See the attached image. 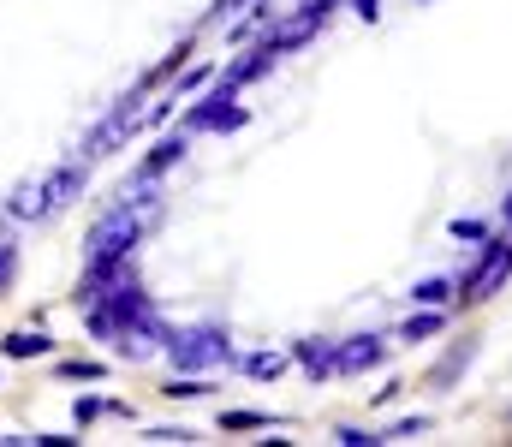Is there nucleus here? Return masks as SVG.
I'll return each instance as SVG.
<instances>
[{
	"instance_id": "nucleus-1",
	"label": "nucleus",
	"mask_w": 512,
	"mask_h": 447,
	"mask_svg": "<svg viewBox=\"0 0 512 447\" xmlns=\"http://www.w3.org/2000/svg\"><path fill=\"white\" fill-rule=\"evenodd\" d=\"M84 334L102 340L120 364H143V358L161 352V340H167V316H161L155 293L143 287V275L131 269V275H120L102 298L84 304Z\"/></svg>"
},
{
	"instance_id": "nucleus-2",
	"label": "nucleus",
	"mask_w": 512,
	"mask_h": 447,
	"mask_svg": "<svg viewBox=\"0 0 512 447\" xmlns=\"http://www.w3.org/2000/svg\"><path fill=\"white\" fill-rule=\"evenodd\" d=\"M161 352H167L173 370H191V376H215V370L239 364V346H233L227 322H167Z\"/></svg>"
},
{
	"instance_id": "nucleus-3",
	"label": "nucleus",
	"mask_w": 512,
	"mask_h": 447,
	"mask_svg": "<svg viewBox=\"0 0 512 447\" xmlns=\"http://www.w3.org/2000/svg\"><path fill=\"white\" fill-rule=\"evenodd\" d=\"M239 96H245V90H239L233 78H221V72H215V78H209V84L179 108V126H185L191 138H197V132L233 138V132H245V126H251V108H245Z\"/></svg>"
},
{
	"instance_id": "nucleus-4",
	"label": "nucleus",
	"mask_w": 512,
	"mask_h": 447,
	"mask_svg": "<svg viewBox=\"0 0 512 447\" xmlns=\"http://www.w3.org/2000/svg\"><path fill=\"white\" fill-rule=\"evenodd\" d=\"M143 108H149V90H143V84H131L126 96H120V102H108V114L78 138V155H84L90 167H96V161H108V155H120V149L143 132Z\"/></svg>"
},
{
	"instance_id": "nucleus-5",
	"label": "nucleus",
	"mask_w": 512,
	"mask_h": 447,
	"mask_svg": "<svg viewBox=\"0 0 512 447\" xmlns=\"http://www.w3.org/2000/svg\"><path fill=\"white\" fill-rule=\"evenodd\" d=\"M90 173H96V167H90L84 155H66L60 167H48V173L36 179V203H42V221H48V215H60V209H72V203L90 191Z\"/></svg>"
},
{
	"instance_id": "nucleus-6",
	"label": "nucleus",
	"mask_w": 512,
	"mask_h": 447,
	"mask_svg": "<svg viewBox=\"0 0 512 447\" xmlns=\"http://www.w3.org/2000/svg\"><path fill=\"white\" fill-rule=\"evenodd\" d=\"M477 358H483V334H459V340H447V352L423 370V388H429V394H459V382L477 370Z\"/></svg>"
},
{
	"instance_id": "nucleus-7",
	"label": "nucleus",
	"mask_w": 512,
	"mask_h": 447,
	"mask_svg": "<svg viewBox=\"0 0 512 447\" xmlns=\"http://www.w3.org/2000/svg\"><path fill=\"white\" fill-rule=\"evenodd\" d=\"M286 352H292V364H298V376H304L310 388L340 382V340H334V334H298Z\"/></svg>"
},
{
	"instance_id": "nucleus-8",
	"label": "nucleus",
	"mask_w": 512,
	"mask_h": 447,
	"mask_svg": "<svg viewBox=\"0 0 512 447\" xmlns=\"http://www.w3.org/2000/svg\"><path fill=\"white\" fill-rule=\"evenodd\" d=\"M387 358H393V334H387V328L340 334V376H376Z\"/></svg>"
},
{
	"instance_id": "nucleus-9",
	"label": "nucleus",
	"mask_w": 512,
	"mask_h": 447,
	"mask_svg": "<svg viewBox=\"0 0 512 447\" xmlns=\"http://www.w3.org/2000/svg\"><path fill=\"white\" fill-rule=\"evenodd\" d=\"M280 60H286V54H280V48H274V36L262 30V36H251V42H245V48H239V54L221 66V78H233L239 90H251V84H262V78H268Z\"/></svg>"
},
{
	"instance_id": "nucleus-10",
	"label": "nucleus",
	"mask_w": 512,
	"mask_h": 447,
	"mask_svg": "<svg viewBox=\"0 0 512 447\" xmlns=\"http://www.w3.org/2000/svg\"><path fill=\"white\" fill-rule=\"evenodd\" d=\"M185 155H191V132H185V126H161V132H155V144L137 155V167H131V173H137V179H167Z\"/></svg>"
},
{
	"instance_id": "nucleus-11",
	"label": "nucleus",
	"mask_w": 512,
	"mask_h": 447,
	"mask_svg": "<svg viewBox=\"0 0 512 447\" xmlns=\"http://www.w3.org/2000/svg\"><path fill=\"white\" fill-rule=\"evenodd\" d=\"M453 328V310L447 304H411V316L393 328V346H429Z\"/></svg>"
},
{
	"instance_id": "nucleus-12",
	"label": "nucleus",
	"mask_w": 512,
	"mask_h": 447,
	"mask_svg": "<svg viewBox=\"0 0 512 447\" xmlns=\"http://www.w3.org/2000/svg\"><path fill=\"white\" fill-rule=\"evenodd\" d=\"M191 54H197V30H191V36H179V42H173V48H167V54H161V60H155V66H149V72H143L137 84H143V90L155 96L161 84H173V78H179V72L191 66Z\"/></svg>"
},
{
	"instance_id": "nucleus-13",
	"label": "nucleus",
	"mask_w": 512,
	"mask_h": 447,
	"mask_svg": "<svg viewBox=\"0 0 512 447\" xmlns=\"http://www.w3.org/2000/svg\"><path fill=\"white\" fill-rule=\"evenodd\" d=\"M274 24H280V0H251L239 18H227V42H233V48H245L251 36L274 30Z\"/></svg>"
},
{
	"instance_id": "nucleus-14",
	"label": "nucleus",
	"mask_w": 512,
	"mask_h": 447,
	"mask_svg": "<svg viewBox=\"0 0 512 447\" xmlns=\"http://www.w3.org/2000/svg\"><path fill=\"white\" fill-rule=\"evenodd\" d=\"M340 6H346V0H292V6L280 12V18H286V24H292V30H298L304 42H316V36L328 30V18H334Z\"/></svg>"
},
{
	"instance_id": "nucleus-15",
	"label": "nucleus",
	"mask_w": 512,
	"mask_h": 447,
	"mask_svg": "<svg viewBox=\"0 0 512 447\" xmlns=\"http://www.w3.org/2000/svg\"><path fill=\"white\" fill-rule=\"evenodd\" d=\"M48 352H54V334H48V328H12V334L0 340V358H12V364L48 358Z\"/></svg>"
},
{
	"instance_id": "nucleus-16",
	"label": "nucleus",
	"mask_w": 512,
	"mask_h": 447,
	"mask_svg": "<svg viewBox=\"0 0 512 447\" xmlns=\"http://www.w3.org/2000/svg\"><path fill=\"white\" fill-rule=\"evenodd\" d=\"M239 376H251V382H274V376H286L292 370V352H274V346H262V352H239V364H233Z\"/></svg>"
},
{
	"instance_id": "nucleus-17",
	"label": "nucleus",
	"mask_w": 512,
	"mask_h": 447,
	"mask_svg": "<svg viewBox=\"0 0 512 447\" xmlns=\"http://www.w3.org/2000/svg\"><path fill=\"white\" fill-rule=\"evenodd\" d=\"M161 400H209L215 394V376H191V370H173L161 388H155Z\"/></svg>"
},
{
	"instance_id": "nucleus-18",
	"label": "nucleus",
	"mask_w": 512,
	"mask_h": 447,
	"mask_svg": "<svg viewBox=\"0 0 512 447\" xmlns=\"http://www.w3.org/2000/svg\"><path fill=\"white\" fill-rule=\"evenodd\" d=\"M215 424H221V436H245V430H274L280 418H274V412H256V406H233V412H221Z\"/></svg>"
},
{
	"instance_id": "nucleus-19",
	"label": "nucleus",
	"mask_w": 512,
	"mask_h": 447,
	"mask_svg": "<svg viewBox=\"0 0 512 447\" xmlns=\"http://www.w3.org/2000/svg\"><path fill=\"white\" fill-rule=\"evenodd\" d=\"M54 376H60V382H90V388H96V382H108V364H102V358H54Z\"/></svg>"
},
{
	"instance_id": "nucleus-20",
	"label": "nucleus",
	"mask_w": 512,
	"mask_h": 447,
	"mask_svg": "<svg viewBox=\"0 0 512 447\" xmlns=\"http://www.w3.org/2000/svg\"><path fill=\"white\" fill-rule=\"evenodd\" d=\"M215 72H221V66H209V60H191V66H185V72H179L173 84H161V90H173L179 102H191V96H197V90H203V84H209Z\"/></svg>"
},
{
	"instance_id": "nucleus-21",
	"label": "nucleus",
	"mask_w": 512,
	"mask_h": 447,
	"mask_svg": "<svg viewBox=\"0 0 512 447\" xmlns=\"http://www.w3.org/2000/svg\"><path fill=\"white\" fill-rule=\"evenodd\" d=\"M447 233H453V245H483V239L495 233V221H489V215H453Z\"/></svg>"
},
{
	"instance_id": "nucleus-22",
	"label": "nucleus",
	"mask_w": 512,
	"mask_h": 447,
	"mask_svg": "<svg viewBox=\"0 0 512 447\" xmlns=\"http://www.w3.org/2000/svg\"><path fill=\"white\" fill-rule=\"evenodd\" d=\"M411 304H447L453 310V275H423L411 287Z\"/></svg>"
},
{
	"instance_id": "nucleus-23",
	"label": "nucleus",
	"mask_w": 512,
	"mask_h": 447,
	"mask_svg": "<svg viewBox=\"0 0 512 447\" xmlns=\"http://www.w3.org/2000/svg\"><path fill=\"white\" fill-rule=\"evenodd\" d=\"M435 430V418L429 412H411V418H393L382 430V442H417V436H429Z\"/></svg>"
},
{
	"instance_id": "nucleus-24",
	"label": "nucleus",
	"mask_w": 512,
	"mask_h": 447,
	"mask_svg": "<svg viewBox=\"0 0 512 447\" xmlns=\"http://www.w3.org/2000/svg\"><path fill=\"white\" fill-rule=\"evenodd\" d=\"M245 6H251V0H209V6H203V18H197V30H221V24H227V18H239Z\"/></svg>"
},
{
	"instance_id": "nucleus-25",
	"label": "nucleus",
	"mask_w": 512,
	"mask_h": 447,
	"mask_svg": "<svg viewBox=\"0 0 512 447\" xmlns=\"http://www.w3.org/2000/svg\"><path fill=\"white\" fill-rule=\"evenodd\" d=\"M18 287V239L12 233H0V298Z\"/></svg>"
},
{
	"instance_id": "nucleus-26",
	"label": "nucleus",
	"mask_w": 512,
	"mask_h": 447,
	"mask_svg": "<svg viewBox=\"0 0 512 447\" xmlns=\"http://www.w3.org/2000/svg\"><path fill=\"white\" fill-rule=\"evenodd\" d=\"M334 442L340 447H387L382 430H364V424H334Z\"/></svg>"
},
{
	"instance_id": "nucleus-27",
	"label": "nucleus",
	"mask_w": 512,
	"mask_h": 447,
	"mask_svg": "<svg viewBox=\"0 0 512 447\" xmlns=\"http://www.w3.org/2000/svg\"><path fill=\"white\" fill-rule=\"evenodd\" d=\"M90 424H102V394H78L72 400V430H90Z\"/></svg>"
},
{
	"instance_id": "nucleus-28",
	"label": "nucleus",
	"mask_w": 512,
	"mask_h": 447,
	"mask_svg": "<svg viewBox=\"0 0 512 447\" xmlns=\"http://www.w3.org/2000/svg\"><path fill=\"white\" fill-rule=\"evenodd\" d=\"M143 442H155V447H167V442H197V430H185V424H149V430H143Z\"/></svg>"
},
{
	"instance_id": "nucleus-29",
	"label": "nucleus",
	"mask_w": 512,
	"mask_h": 447,
	"mask_svg": "<svg viewBox=\"0 0 512 447\" xmlns=\"http://www.w3.org/2000/svg\"><path fill=\"white\" fill-rule=\"evenodd\" d=\"M30 447H84V430H36Z\"/></svg>"
},
{
	"instance_id": "nucleus-30",
	"label": "nucleus",
	"mask_w": 512,
	"mask_h": 447,
	"mask_svg": "<svg viewBox=\"0 0 512 447\" xmlns=\"http://www.w3.org/2000/svg\"><path fill=\"white\" fill-rule=\"evenodd\" d=\"M102 418H120V424H137V406H131V400H108V394H102Z\"/></svg>"
},
{
	"instance_id": "nucleus-31",
	"label": "nucleus",
	"mask_w": 512,
	"mask_h": 447,
	"mask_svg": "<svg viewBox=\"0 0 512 447\" xmlns=\"http://www.w3.org/2000/svg\"><path fill=\"white\" fill-rule=\"evenodd\" d=\"M346 12L364 18V24H382V0H346Z\"/></svg>"
},
{
	"instance_id": "nucleus-32",
	"label": "nucleus",
	"mask_w": 512,
	"mask_h": 447,
	"mask_svg": "<svg viewBox=\"0 0 512 447\" xmlns=\"http://www.w3.org/2000/svg\"><path fill=\"white\" fill-rule=\"evenodd\" d=\"M399 388H405V382H399V376H387L382 388H376V400H382V406H393V400H399Z\"/></svg>"
},
{
	"instance_id": "nucleus-33",
	"label": "nucleus",
	"mask_w": 512,
	"mask_h": 447,
	"mask_svg": "<svg viewBox=\"0 0 512 447\" xmlns=\"http://www.w3.org/2000/svg\"><path fill=\"white\" fill-rule=\"evenodd\" d=\"M495 221H501V227L512 233V185H507V197H501V209H495Z\"/></svg>"
},
{
	"instance_id": "nucleus-34",
	"label": "nucleus",
	"mask_w": 512,
	"mask_h": 447,
	"mask_svg": "<svg viewBox=\"0 0 512 447\" xmlns=\"http://www.w3.org/2000/svg\"><path fill=\"white\" fill-rule=\"evenodd\" d=\"M417 6H429V0H417Z\"/></svg>"
},
{
	"instance_id": "nucleus-35",
	"label": "nucleus",
	"mask_w": 512,
	"mask_h": 447,
	"mask_svg": "<svg viewBox=\"0 0 512 447\" xmlns=\"http://www.w3.org/2000/svg\"><path fill=\"white\" fill-rule=\"evenodd\" d=\"M507 418H512V412H507Z\"/></svg>"
}]
</instances>
